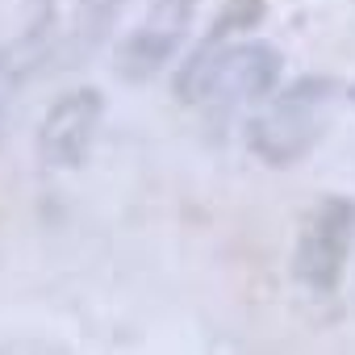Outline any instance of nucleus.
Returning a JSON list of instances; mask_svg holds the SVG:
<instances>
[{
	"mask_svg": "<svg viewBox=\"0 0 355 355\" xmlns=\"http://www.w3.org/2000/svg\"><path fill=\"white\" fill-rule=\"evenodd\" d=\"M51 38H55V21H51V0H46L42 17L0 46V96H9L21 80H30L42 63H51V51H55Z\"/></svg>",
	"mask_w": 355,
	"mask_h": 355,
	"instance_id": "nucleus-7",
	"label": "nucleus"
},
{
	"mask_svg": "<svg viewBox=\"0 0 355 355\" xmlns=\"http://www.w3.org/2000/svg\"><path fill=\"white\" fill-rule=\"evenodd\" d=\"M263 21V0H226L222 5V13L214 17V26H209V34H205V42L180 63V71H189V67H201L214 51H222V46H230V38L234 34H243V30H255Z\"/></svg>",
	"mask_w": 355,
	"mask_h": 355,
	"instance_id": "nucleus-8",
	"label": "nucleus"
},
{
	"mask_svg": "<svg viewBox=\"0 0 355 355\" xmlns=\"http://www.w3.org/2000/svg\"><path fill=\"white\" fill-rule=\"evenodd\" d=\"M351 243H355V201L351 197H322L297 234L293 276L318 297L334 293L343 280Z\"/></svg>",
	"mask_w": 355,
	"mask_h": 355,
	"instance_id": "nucleus-3",
	"label": "nucleus"
},
{
	"mask_svg": "<svg viewBox=\"0 0 355 355\" xmlns=\"http://www.w3.org/2000/svg\"><path fill=\"white\" fill-rule=\"evenodd\" d=\"M121 9H125V0H76L71 26H67L63 42L51 51V63L55 67H80L84 59H92L105 46L109 30L117 26Z\"/></svg>",
	"mask_w": 355,
	"mask_h": 355,
	"instance_id": "nucleus-6",
	"label": "nucleus"
},
{
	"mask_svg": "<svg viewBox=\"0 0 355 355\" xmlns=\"http://www.w3.org/2000/svg\"><path fill=\"white\" fill-rule=\"evenodd\" d=\"M334 96H338V84L326 76H301L288 88H280L247 121L251 155L272 167H293L322 138V121H326V109Z\"/></svg>",
	"mask_w": 355,
	"mask_h": 355,
	"instance_id": "nucleus-1",
	"label": "nucleus"
},
{
	"mask_svg": "<svg viewBox=\"0 0 355 355\" xmlns=\"http://www.w3.org/2000/svg\"><path fill=\"white\" fill-rule=\"evenodd\" d=\"M105 117V96L96 88H76L59 96L38 121V159L46 167H80L96 142Z\"/></svg>",
	"mask_w": 355,
	"mask_h": 355,
	"instance_id": "nucleus-5",
	"label": "nucleus"
},
{
	"mask_svg": "<svg viewBox=\"0 0 355 355\" xmlns=\"http://www.w3.org/2000/svg\"><path fill=\"white\" fill-rule=\"evenodd\" d=\"M284 71V55L272 42H230L214 51L201 67L180 71L171 84L184 105H239L255 96H272Z\"/></svg>",
	"mask_w": 355,
	"mask_h": 355,
	"instance_id": "nucleus-2",
	"label": "nucleus"
},
{
	"mask_svg": "<svg viewBox=\"0 0 355 355\" xmlns=\"http://www.w3.org/2000/svg\"><path fill=\"white\" fill-rule=\"evenodd\" d=\"M347 96H351V105H355V84H351V92H347Z\"/></svg>",
	"mask_w": 355,
	"mask_h": 355,
	"instance_id": "nucleus-9",
	"label": "nucleus"
},
{
	"mask_svg": "<svg viewBox=\"0 0 355 355\" xmlns=\"http://www.w3.org/2000/svg\"><path fill=\"white\" fill-rule=\"evenodd\" d=\"M197 17V0H150L146 17L138 21V30L117 46V76L125 84H146L155 80L171 55L180 51V42L189 38Z\"/></svg>",
	"mask_w": 355,
	"mask_h": 355,
	"instance_id": "nucleus-4",
	"label": "nucleus"
}]
</instances>
